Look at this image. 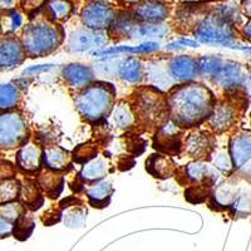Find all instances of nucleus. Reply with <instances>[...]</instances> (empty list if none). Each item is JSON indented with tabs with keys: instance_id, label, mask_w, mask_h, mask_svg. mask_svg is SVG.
<instances>
[{
	"instance_id": "nucleus-1",
	"label": "nucleus",
	"mask_w": 251,
	"mask_h": 251,
	"mask_svg": "<svg viewBox=\"0 0 251 251\" xmlns=\"http://www.w3.org/2000/svg\"><path fill=\"white\" fill-rule=\"evenodd\" d=\"M170 121L180 128H192L208 120L216 106L214 92L202 83L177 84L167 94Z\"/></svg>"
},
{
	"instance_id": "nucleus-2",
	"label": "nucleus",
	"mask_w": 251,
	"mask_h": 251,
	"mask_svg": "<svg viewBox=\"0 0 251 251\" xmlns=\"http://www.w3.org/2000/svg\"><path fill=\"white\" fill-rule=\"evenodd\" d=\"M199 75L217 88L226 92H236L246 86L249 73L245 67L235 60L225 59L220 55H201L197 58Z\"/></svg>"
},
{
	"instance_id": "nucleus-3",
	"label": "nucleus",
	"mask_w": 251,
	"mask_h": 251,
	"mask_svg": "<svg viewBox=\"0 0 251 251\" xmlns=\"http://www.w3.org/2000/svg\"><path fill=\"white\" fill-rule=\"evenodd\" d=\"M116 104V88L111 83L93 82L77 92L75 106L80 117L89 123L106 120Z\"/></svg>"
},
{
	"instance_id": "nucleus-4",
	"label": "nucleus",
	"mask_w": 251,
	"mask_h": 251,
	"mask_svg": "<svg viewBox=\"0 0 251 251\" xmlns=\"http://www.w3.org/2000/svg\"><path fill=\"white\" fill-rule=\"evenodd\" d=\"M20 40L26 55L31 58L47 57L63 44L64 30L50 19L30 23L23 29Z\"/></svg>"
},
{
	"instance_id": "nucleus-5",
	"label": "nucleus",
	"mask_w": 251,
	"mask_h": 251,
	"mask_svg": "<svg viewBox=\"0 0 251 251\" xmlns=\"http://www.w3.org/2000/svg\"><path fill=\"white\" fill-rule=\"evenodd\" d=\"M133 96L131 104L137 122L145 126H157L158 128L163 126L162 123L167 122L170 117L169 103L163 92L146 86L138 88Z\"/></svg>"
},
{
	"instance_id": "nucleus-6",
	"label": "nucleus",
	"mask_w": 251,
	"mask_h": 251,
	"mask_svg": "<svg viewBox=\"0 0 251 251\" xmlns=\"http://www.w3.org/2000/svg\"><path fill=\"white\" fill-rule=\"evenodd\" d=\"M194 34L199 43L208 44V46H221L251 53V47L240 46L235 43L236 31H235L234 25L227 23L226 20L216 14L203 18L195 28Z\"/></svg>"
},
{
	"instance_id": "nucleus-7",
	"label": "nucleus",
	"mask_w": 251,
	"mask_h": 251,
	"mask_svg": "<svg viewBox=\"0 0 251 251\" xmlns=\"http://www.w3.org/2000/svg\"><path fill=\"white\" fill-rule=\"evenodd\" d=\"M29 129L25 117L19 111L0 113V149L13 150L28 141Z\"/></svg>"
},
{
	"instance_id": "nucleus-8",
	"label": "nucleus",
	"mask_w": 251,
	"mask_h": 251,
	"mask_svg": "<svg viewBox=\"0 0 251 251\" xmlns=\"http://www.w3.org/2000/svg\"><path fill=\"white\" fill-rule=\"evenodd\" d=\"M228 152L237 175L251 182V131H241L231 136Z\"/></svg>"
},
{
	"instance_id": "nucleus-9",
	"label": "nucleus",
	"mask_w": 251,
	"mask_h": 251,
	"mask_svg": "<svg viewBox=\"0 0 251 251\" xmlns=\"http://www.w3.org/2000/svg\"><path fill=\"white\" fill-rule=\"evenodd\" d=\"M108 35L104 30H92L88 28L72 31L67 40L69 53H84L93 48H100L108 43Z\"/></svg>"
},
{
	"instance_id": "nucleus-10",
	"label": "nucleus",
	"mask_w": 251,
	"mask_h": 251,
	"mask_svg": "<svg viewBox=\"0 0 251 251\" xmlns=\"http://www.w3.org/2000/svg\"><path fill=\"white\" fill-rule=\"evenodd\" d=\"M116 17V12L111 5L103 1H94L83 9L82 23L92 30H106L111 28Z\"/></svg>"
},
{
	"instance_id": "nucleus-11",
	"label": "nucleus",
	"mask_w": 251,
	"mask_h": 251,
	"mask_svg": "<svg viewBox=\"0 0 251 251\" xmlns=\"http://www.w3.org/2000/svg\"><path fill=\"white\" fill-rule=\"evenodd\" d=\"M145 79L150 87L161 92H170L176 86V82L170 75L169 59L165 58H154L146 64Z\"/></svg>"
},
{
	"instance_id": "nucleus-12",
	"label": "nucleus",
	"mask_w": 251,
	"mask_h": 251,
	"mask_svg": "<svg viewBox=\"0 0 251 251\" xmlns=\"http://www.w3.org/2000/svg\"><path fill=\"white\" fill-rule=\"evenodd\" d=\"M153 147L157 151L162 152L167 156L180 154L183 149V142L181 140V128L175 125L172 121H167L161 126L154 137Z\"/></svg>"
},
{
	"instance_id": "nucleus-13",
	"label": "nucleus",
	"mask_w": 251,
	"mask_h": 251,
	"mask_svg": "<svg viewBox=\"0 0 251 251\" xmlns=\"http://www.w3.org/2000/svg\"><path fill=\"white\" fill-rule=\"evenodd\" d=\"M183 150L188 157L196 161L211 158L215 151V142L211 133L206 131H194L183 141Z\"/></svg>"
},
{
	"instance_id": "nucleus-14",
	"label": "nucleus",
	"mask_w": 251,
	"mask_h": 251,
	"mask_svg": "<svg viewBox=\"0 0 251 251\" xmlns=\"http://www.w3.org/2000/svg\"><path fill=\"white\" fill-rule=\"evenodd\" d=\"M26 51L19 38L13 35L0 40V71H12L23 64Z\"/></svg>"
},
{
	"instance_id": "nucleus-15",
	"label": "nucleus",
	"mask_w": 251,
	"mask_h": 251,
	"mask_svg": "<svg viewBox=\"0 0 251 251\" xmlns=\"http://www.w3.org/2000/svg\"><path fill=\"white\" fill-rule=\"evenodd\" d=\"M212 132L224 133L232 128L237 122V107L231 100H221L216 102L211 116L206 121Z\"/></svg>"
},
{
	"instance_id": "nucleus-16",
	"label": "nucleus",
	"mask_w": 251,
	"mask_h": 251,
	"mask_svg": "<svg viewBox=\"0 0 251 251\" xmlns=\"http://www.w3.org/2000/svg\"><path fill=\"white\" fill-rule=\"evenodd\" d=\"M170 75L176 84L195 82L199 77V63L192 55H175L169 59Z\"/></svg>"
},
{
	"instance_id": "nucleus-17",
	"label": "nucleus",
	"mask_w": 251,
	"mask_h": 251,
	"mask_svg": "<svg viewBox=\"0 0 251 251\" xmlns=\"http://www.w3.org/2000/svg\"><path fill=\"white\" fill-rule=\"evenodd\" d=\"M43 151L39 143L28 140L18 150L17 167L25 174L39 172L43 166Z\"/></svg>"
},
{
	"instance_id": "nucleus-18",
	"label": "nucleus",
	"mask_w": 251,
	"mask_h": 251,
	"mask_svg": "<svg viewBox=\"0 0 251 251\" xmlns=\"http://www.w3.org/2000/svg\"><path fill=\"white\" fill-rule=\"evenodd\" d=\"M63 79L67 86L75 92H79L96 82V72L92 67L82 63H71L63 67Z\"/></svg>"
},
{
	"instance_id": "nucleus-19",
	"label": "nucleus",
	"mask_w": 251,
	"mask_h": 251,
	"mask_svg": "<svg viewBox=\"0 0 251 251\" xmlns=\"http://www.w3.org/2000/svg\"><path fill=\"white\" fill-rule=\"evenodd\" d=\"M183 178L191 185L214 186L217 178V171L214 166L206 161H192L182 169Z\"/></svg>"
},
{
	"instance_id": "nucleus-20",
	"label": "nucleus",
	"mask_w": 251,
	"mask_h": 251,
	"mask_svg": "<svg viewBox=\"0 0 251 251\" xmlns=\"http://www.w3.org/2000/svg\"><path fill=\"white\" fill-rule=\"evenodd\" d=\"M169 8L157 0H146L133 10V17L140 23H162L169 17Z\"/></svg>"
},
{
	"instance_id": "nucleus-21",
	"label": "nucleus",
	"mask_w": 251,
	"mask_h": 251,
	"mask_svg": "<svg viewBox=\"0 0 251 251\" xmlns=\"http://www.w3.org/2000/svg\"><path fill=\"white\" fill-rule=\"evenodd\" d=\"M73 157L60 146L50 145L47 146L43 151V165L46 169L55 172L69 171L72 169Z\"/></svg>"
},
{
	"instance_id": "nucleus-22",
	"label": "nucleus",
	"mask_w": 251,
	"mask_h": 251,
	"mask_svg": "<svg viewBox=\"0 0 251 251\" xmlns=\"http://www.w3.org/2000/svg\"><path fill=\"white\" fill-rule=\"evenodd\" d=\"M116 75L128 84H140L145 79V66L140 58H123L118 62Z\"/></svg>"
},
{
	"instance_id": "nucleus-23",
	"label": "nucleus",
	"mask_w": 251,
	"mask_h": 251,
	"mask_svg": "<svg viewBox=\"0 0 251 251\" xmlns=\"http://www.w3.org/2000/svg\"><path fill=\"white\" fill-rule=\"evenodd\" d=\"M137 123V118L132 108L131 102L120 100L113 106L111 113L108 116V125L116 129H127L132 128Z\"/></svg>"
},
{
	"instance_id": "nucleus-24",
	"label": "nucleus",
	"mask_w": 251,
	"mask_h": 251,
	"mask_svg": "<svg viewBox=\"0 0 251 251\" xmlns=\"http://www.w3.org/2000/svg\"><path fill=\"white\" fill-rule=\"evenodd\" d=\"M146 170L151 176L160 180H166L172 176H176L177 167L176 163L167 154H151L146 160Z\"/></svg>"
},
{
	"instance_id": "nucleus-25",
	"label": "nucleus",
	"mask_w": 251,
	"mask_h": 251,
	"mask_svg": "<svg viewBox=\"0 0 251 251\" xmlns=\"http://www.w3.org/2000/svg\"><path fill=\"white\" fill-rule=\"evenodd\" d=\"M112 171V166L108 161L102 156H96L93 160L84 163L82 170L78 174V180L83 183H92L96 181L103 180Z\"/></svg>"
},
{
	"instance_id": "nucleus-26",
	"label": "nucleus",
	"mask_w": 251,
	"mask_h": 251,
	"mask_svg": "<svg viewBox=\"0 0 251 251\" xmlns=\"http://www.w3.org/2000/svg\"><path fill=\"white\" fill-rule=\"evenodd\" d=\"M86 196L88 199L89 205L97 208H103L109 205L114 188L112 182L108 180H100L89 183L88 187L84 188Z\"/></svg>"
},
{
	"instance_id": "nucleus-27",
	"label": "nucleus",
	"mask_w": 251,
	"mask_h": 251,
	"mask_svg": "<svg viewBox=\"0 0 251 251\" xmlns=\"http://www.w3.org/2000/svg\"><path fill=\"white\" fill-rule=\"evenodd\" d=\"M160 49V44L153 40L145 42L138 46H118L111 47V48H102L98 50L92 51V55L94 57H109V55L116 54H152L154 51Z\"/></svg>"
},
{
	"instance_id": "nucleus-28",
	"label": "nucleus",
	"mask_w": 251,
	"mask_h": 251,
	"mask_svg": "<svg viewBox=\"0 0 251 251\" xmlns=\"http://www.w3.org/2000/svg\"><path fill=\"white\" fill-rule=\"evenodd\" d=\"M239 192L240 188L237 187L236 182L234 180H227L215 188L208 200L211 201L212 206H216L219 210L230 208L236 200Z\"/></svg>"
},
{
	"instance_id": "nucleus-29",
	"label": "nucleus",
	"mask_w": 251,
	"mask_h": 251,
	"mask_svg": "<svg viewBox=\"0 0 251 251\" xmlns=\"http://www.w3.org/2000/svg\"><path fill=\"white\" fill-rule=\"evenodd\" d=\"M40 190L50 199H57L64 188V177L60 172L47 169L42 171L37 180Z\"/></svg>"
},
{
	"instance_id": "nucleus-30",
	"label": "nucleus",
	"mask_w": 251,
	"mask_h": 251,
	"mask_svg": "<svg viewBox=\"0 0 251 251\" xmlns=\"http://www.w3.org/2000/svg\"><path fill=\"white\" fill-rule=\"evenodd\" d=\"M20 200L23 201L24 205L30 210L34 211L38 210L40 206H43L44 197L43 191L40 190L39 185L35 181L26 180L24 185H22L20 188Z\"/></svg>"
},
{
	"instance_id": "nucleus-31",
	"label": "nucleus",
	"mask_w": 251,
	"mask_h": 251,
	"mask_svg": "<svg viewBox=\"0 0 251 251\" xmlns=\"http://www.w3.org/2000/svg\"><path fill=\"white\" fill-rule=\"evenodd\" d=\"M170 28L163 23H138L133 39H162L167 37Z\"/></svg>"
},
{
	"instance_id": "nucleus-32",
	"label": "nucleus",
	"mask_w": 251,
	"mask_h": 251,
	"mask_svg": "<svg viewBox=\"0 0 251 251\" xmlns=\"http://www.w3.org/2000/svg\"><path fill=\"white\" fill-rule=\"evenodd\" d=\"M73 5L69 0H48L47 1V13L48 19L58 23L67 20L72 14Z\"/></svg>"
},
{
	"instance_id": "nucleus-33",
	"label": "nucleus",
	"mask_w": 251,
	"mask_h": 251,
	"mask_svg": "<svg viewBox=\"0 0 251 251\" xmlns=\"http://www.w3.org/2000/svg\"><path fill=\"white\" fill-rule=\"evenodd\" d=\"M35 227V221L28 211L20 215L14 221V227H13V235L15 239L24 241L31 235Z\"/></svg>"
},
{
	"instance_id": "nucleus-34",
	"label": "nucleus",
	"mask_w": 251,
	"mask_h": 251,
	"mask_svg": "<svg viewBox=\"0 0 251 251\" xmlns=\"http://www.w3.org/2000/svg\"><path fill=\"white\" fill-rule=\"evenodd\" d=\"M20 100V93L17 86L12 83L0 84V108L9 111L17 107Z\"/></svg>"
},
{
	"instance_id": "nucleus-35",
	"label": "nucleus",
	"mask_w": 251,
	"mask_h": 251,
	"mask_svg": "<svg viewBox=\"0 0 251 251\" xmlns=\"http://www.w3.org/2000/svg\"><path fill=\"white\" fill-rule=\"evenodd\" d=\"M22 185L14 177L0 181V205L13 202L20 195Z\"/></svg>"
},
{
	"instance_id": "nucleus-36",
	"label": "nucleus",
	"mask_w": 251,
	"mask_h": 251,
	"mask_svg": "<svg viewBox=\"0 0 251 251\" xmlns=\"http://www.w3.org/2000/svg\"><path fill=\"white\" fill-rule=\"evenodd\" d=\"M211 190L210 185H190L185 190V199L191 203H202L210 199Z\"/></svg>"
},
{
	"instance_id": "nucleus-37",
	"label": "nucleus",
	"mask_w": 251,
	"mask_h": 251,
	"mask_svg": "<svg viewBox=\"0 0 251 251\" xmlns=\"http://www.w3.org/2000/svg\"><path fill=\"white\" fill-rule=\"evenodd\" d=\"M210 160H211L212 166H214L215 169L224 172V174H231L232 170H234V163H232L230 152L226 151V150L214 151Z\"/></svg>"
},
{
	"instance_id": "nucleus-38",
	"label": "nucleus",
	"mask_w": 251,
	"mask_h": 251,
	"mask_svg": "<svg viewBox=\"0 0 251 251\" xmlns=\"http://www.w3.org/2000/svg\"><path fill=\"white\" fill-rule=\"evenodd\" d=\"M97 146H94L93 143H84V145H79L77 149H75L72 157H73L75 162L84 165L97 156Z\"/></svg>"
},
{
	"instance_id": "nucleus-39",
	"label": "nucleus",
	"mask_w": 251,
	"mask_h": 251,
	"mask_svg": "<svg viewBox=\"0 0 251 251\" xmlns=\"http://www.w3.org/2000/svg\"><path fill=\"white\" fill-rule=\"evenodd\" d=\"M25 211V206H23V203L18 202V201L0 205V217H4V219L13 224L20 215L24 214Z\"/></svg>"
},
{
	"instance_id": "nucleus-40",
	"label": "nucleus",
	"mask_w": 251,
	"mask_h": 251,
	"mask_svg": "<svg viewBox=\"0 0 251 251\" xmlns=\"http://www.w3.org/2000/svg\"><path fill=\"white\" fill-rule=\"evenodd\" d=\"M230 208H231L235 215H239V216H245L246 214H249L251 211L250 194L246 192L245 190H240L236 200H235V202L232 203Z\"/></svg>"
},
{
	"instance_id": "nucleus-41",
	"label": "nucleus",
	"mask_w": 251,
	"mask_h": 251,
	"mask_svg": "<svg viewBox=\"0 0 251 251\" xmlns=\"http://www.w3.org/2000/svg\"><path fill=\"white\" fill-rule=\"evenodd\" d=\"M215 14L219 15L220 18H223L224 20H226L227 23L232 24V25H236L237 23H240L239 10H237L234 4H223V5L217 8Z\"/></svg>"
},
{
	"instance_id": "nucleus-42",
	"label": "nucleus",
	"mask_w": 251,
	"mask_h": 251,
	"mask_svg": "<svg viewBox=\"0 0 251 251\" xmlns=\"http://www.w3.org/2000/svg\"><path fill=\"white\" fill-rule=\"evenodd\" d=\"M15 174V170L12 163L5 162V161H0V181L6 180V178H12Z\"/></svg>"
},
{
	"instance_id": "nucleus-43",
	"label": "nucleus",
	"mask_w": 251,
	"mask_h": 251,
	"mask_svg": "<svg viewBox=\"0 0 251 251\" xmlns=\"http://www.w3.org/2000/svg\"><path fill=\"white\" fill-rule=\"evenodd\" d=\"M13 227H14V224L4 217H0V239L10 236L13 234Z\"/></svg>"
},
{
	"instance_id": "nucleus-44",
	"label": "nucleus",
	"mask_w": 251,
	"mask_h": 251,
	"mask_svg": "<svg viewBox=\"0 0 251 251\" xmlns=\"http://www.w3.org/2000/svg\"><path fill=\"white\" fill-rule=\"evenodd\" d=\"M9 19H10L9 25H10V30L12 31L18 30L22 26V24H23V18H22L19 12H13L10 17H9Z\"/></svg>"
},
{
	"instance_id": "nucleus-45",
	"label": "nucleus",
	"mask_w": 251,
	"mask_h": 251,
	"mask_svg": "<svg viewBox=\"0 0 251 251\" xmlns=\"http://www.w3.org/2000/svg\"><path fill=\"white\" fill-rule=\"evenodd\" d=\"M44 3V0H23V8L25 9L26 12L30 10H37L42 4Z\"/></svg>"
},
{
	"instance_id": "nucleus-46",
	"label": "nucleus",
	"mask_w": 251,
	"mask_h": 251,
	"mask_svg": "<svg viewBox=\"0 0 251 251\" xmlns=\"http://www.w3.org/2000/svg\"><path fill=\"white\" fill-rule=\"evenodd\" d=\"M53 68V64H40V66H35V67H30V68H26L24 71V75H37L39 72H46L48 69Z\"/></svg>"
},
{
	"instance_id": "nucleus-47",
	"label": "nucleus",
	"mask_w": 251,
	"mask_h": 251,
	"mask_svg": "<svg viewBox=\"0 0 251 251\" xmlns=\"http://www.w3.org/2000/svg\"><path fill=\"white\" fill-rule=\"evenodd\" d=\"M15 0H0V9L3 10H10L14 8Z\"/></svg>"
},
{
	"instance_id": "nucleus-48",
	"label": "nucleus",
	"mask_w": 251,
	"mask_h": 251,
	"mask_svg": "<svg viewBox=\"0 0 251 251\" xmlns=\"http://www.w3.org/2000/svg\"><path fill=\"white\" fill-rule=\"evenodd\" d=\"M243 34H244V37H245V39L248 40V42H251V20H250V22H248L245 25H244Z\"/></svg>"
},
{
	"instance_id": "nucleus-49",
	"label": "nucleus",
	"mask_w": 251,
	"mask_h": 251,
	"mask_svg": "<svg viewBox=\"0 0 251 251\" xmlns=\"http://www.w3.org/2000/svg\"><path fill=\"white\" fill-rule=\"evenodd\" d=\"M243 10L246 17L251 19V0H244L243 1Z\"/></svg>"
},
{
	"instance_id": "nucleus-50",
	"label": "nucleus",
	"mask_w": 251,
	"mask_h": 251,
	"mask_svg": "<svg viewBox=\"0 0 251 251\" xmlns=\"http://www.w3.org/2000/svg\"><path fill=\"white\" fill-rule=\"evenodd\" d=\"M126 5H138L142 0H121Z\"/></svg>"
},
{
	"instance_id": "nucleus-51",
	"label": "nucleus",
	"mask_w": 251,
	"mask_h": 251,
	"mask_svg": "<svg viewBox=\"0 0 251 251\" xmlns=\"http://www.w3.org/2000/svg\"><path fill=\"white\" fill-rule=\"evenodd\" d=\"M157 1H166V0H157Z\"/></svg>"
}]
</instances>
